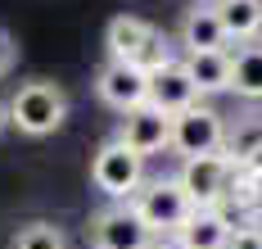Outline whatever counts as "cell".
Here are the masks:
<instances>
[{"instance_id":"cell-5","label":"cell","mask_w":262,"mask_h":249,"mask_svg":"<svg viewBox=\"0 0 262 249\" xmlns=\"http://www.w3.org/2000/svg\"><path fill=\"white\" fill-rule=\"evenodd\" d=\"M231 172L235 168L226 163L222 154H199V159H185L181 163L177 186L185 191L190 209H222V199L231 191Z\"/></svg>"},{"instance_id":"cell-1","label":"cell","mask_w":262,"mask_h":249,"mask_svg":"<svg viewBox=\"0 0 262 249\" xmlns=\"http://www.w3.org/2000/svg\"><path fill=\"white\" fill-rule=\"evenodd\" d=\"M5 113H9V127H18L23 136L41 140L59 132L63 127V118H68V95H63V86L50 82V77H32L23 82L9 100H5Z\"/></svg>"},{"instance_id":"cell-10","label":"cell","mask_w":262,"mask_h":249,"mask_svg":"<svg viewBox=\"0 0 262 249\" xmlns=\"http://www.w3.org/2000/svg\"><path fill=\"white\" fill-rule=\"evenodd\" d=\"M181 46H185V55H199V50H231V41H226L222 18H217L212 5L185 9V18H181Z\"/></svg>"},{"instance_id":"cell-13","label":"cell","mask_w":262,"mask_h":249,"mask_svg":"<svg viewBox=\"0 0 262 249\" xmlns=\"http://www.w3.org/2000/svg\"><path fill=\"white\" fill-rule=\"evenodd\" d=\"M231 226H235V222L226 218L222 209H194L177 236H181L190 249H226V240H231Z\"/></svg>"},{"instance_id":"cell-14","label":"cell","mask_w":262,"mask_h":249,"mask_svg":"<svg viewBox=\"0 0 262 249\" xmlns=\"http://www.w3.org/2000/svg\"><path fill=\"white\" fill-rule=\"evenodd\" d=\"M226 41H253L262 32V0H217L212 5Z\"/></svg>"},{"instance_id":"cell-18","label":"cell","mask_w":262,"mask_h":249,"mask_svg":"<svg viewBox=\"0 0 262 249\" xmlns=\"http://www.w3.org/2000/svg\"><path fill=\"white\" fill-rule=\"evenodd\" d=\"M226 249H262V226H253V222L231 226V240H226Z\"/></svg>"},{"instance_id":"cell-21","label":"cell","mask_w":262,"mask_h":249,"mask_svg":"<svg viewBox=\"0 0 262 249\" xmlns=\"http://www.w3.org/2000/svg\"><path fill=\"white\" fill-rule=\"evenodd\" d=\"M149 249H190V245H185L181 236H154V245H149Z\"/></svg>"},{"instance_id":"cell-16","label":"cell","mask_w":262,"mask_h":249,"mask_svg":"<svg viewBox=\"0 0 262 249\" xmlns=\"http://www.w3.org/2000/svg\"><path fill=\"white\" fill-rule=\"evenodd\" d=\"M262 150V113H249V118H239L235 127H226V140H222V159L231 168H239L249 154H258Z\"/></svg>"},{"instance_id":"cell-7","label":"cell","mask_w":262,"mask_h":249,"mask_svg":"<svg viewBox=\"0 0 262 249\" xmlns=\"http://www.w3.org/2000/svg\"><path fill=\"white\" fill-rule=\"evenodd\" d=\"M95 95L104 100L108 109L131 113L140 105H149V73H140L136 64H113L108 59L104 68L95 73Z\"/></svg>"},{"instance_id":"cell-22","label":"cell","mask_w":262,"mask_h":249,"mask_svg":"<svg viewBox=\"0 0 262 249\" xmlns=\"http://www.w3.org/2000/svg\"><path fill=\"white\" fill-rule=\"evenodd\" d=\"M9 127V113H5V100H0V132Z\"/></svg>"},{"instance_id":"cell-3","label":"cell","mask_w":262,"mask_h":249,"mask_svg":"<svg viewBox=\"0 0 262 249\" xmlns=\"http://www.w3.org/2000/svg\"><path fill=\"white\" fill-rule=\"evenodd\" d=\"M91 181H95V191L108 195L113 204H127L131 195L140 191V181H145V159L113 136V140H104V145L95 150V159H91Z\"/></svg>"},{"instance_id":"cell-2","label":"cell","mask_w":262,"mask_h":249,"mask_svg":"<svg viewBox=\"0 0 262 249\" xmlns=\"http://www.w3.org/2000/svg\"><path fill=\"white\" fill-rule=\"evenodd\" d=\"M131 209L140 213V222L154 231V236H177L185 226V218L194 213L185 191L177 186V177H154V181H140V191L127 199Z\"/></svg>"},{"instance_id":"cell-12","label":"cell","mask_w":262,"mask_h":249,"mask_svg":"<svg viewBox=\"0 0 262 249\" xmlns=\"http://www.w3.org/2000/svg\"><path fill=\"white\" fill-rule=\"evenodd\" d=\"M185 73L199 95H217V91H231V50H199V55H185Z\"/></svg>"},{"instance_id":"cell-20","label":"cell","mask_w":262,"mask_h":249,"mask_svg":"<svg viewBox=\"0 0 262 249\" xmlns=\"http://www.w3.org/2000/svg\"><path fill=\"white\" fill-rule=\"evenodd\" d=\"M239 172H244L249 186H262V150H258V154H249V159L239 163Z\"/></svg>"},{"instance_id":"cell-9","label":"cell","mask_w":262,"mask_h":249,"mask_svg":"<svg viewBox=\"0 0 262 249\" xmlns=\"http://www.w3.org/2000/svg\"><path fill=\"white\" fill-rule=\"evenodd\" d=\"M149 105L163 109L167 118L190 109V105H199V91H194V82H190V73H185L181 59H172V64H163V68L149 73Z\"/></svg>"},{"instance_id":"cell-19","label":"cell","mask_w":262,"mask_h":249,"mask_svg":"<svg viewBox=\"0 0 262 249\" xmlns=\"http://www.w3.org/2000/svg\"><path fill=\"white\" fill-rule=\"evenodd\" d=\"M14 59H18V46H14V36H9V32L0 28V77L14 68Z\"/></svg>"},{"instance_id":"cell-4","label":"cell","mask_w":262,"mask_h":249,"mask_svg":"<svg viewBox=\"0 0 262 249\" xmlns=\"http://www.w3.org/2000/svg\"><path fill=\"white\" fill-rule=\"evenodd\" d=\"M226 140V118L208 105H190V109L172 113V132H167V150H177L181 159H199V154H222Z\"/></svg>"},{"instance_id":"cell-15","label":"cell","mask_w":262,"mask_h":249,"mask_svg":"<svg viewBox=\"0 0 262 249\" xmlns=\"http://www.w3.org/2000/svg\"><path fill=\"white\" fill-rule=\"evenodd\" d=\"M231 91L244 100H262V46L249 41L231 55Z\"/></svg>"},{"instance_id":"cell-6","label":"cell","mask_w":262,"mask_h":249,"mask_svg":"<svg viewBox=\"0 0 262 249\" xmlns=\"http://www.w3.org/2000/svg\"><path fill=\"white\" fill-rule=\"evenodd\" d=\"M154 231L140 222L131 204H108L91 218V249H149Z\"/></svg>"},{"instance_id":"cell-23","label":"cell","mask_w":262,"mask_h":249,"mask_svg":"<svg viewBox=\"0 0 262 249\" xmlns=\"http://www.w3.org/2000/svg\"><path fill=\"white\" fill-rule=\"evenodd\" d=\"M194 5H217V0H194Z\"/></svg>"},{"instance_id":"cell-8","label":"cell","mask_w":262,"mask_h":249,"mask_svg":"<svg viewBox=\"0 0 262 249\" xmlns=\"http://www.w3.org/2000/svg\"><path fill=\"white\" fill-rule=\"evenodd\" d=\"M167 132H172V118L154 105H140V109L122 113V122H118V140L136 150L140 159H149L158 150H167Z\"/></svg>"},{"instance_id":"cell-17","label":"cell","mask_w":262,"mask_h":249,"mask_svg":"<svg viewBox=\"0 0 262 249\" xmlns=\"http://www.w3.org/2000/svg\"><path fill=\"white\" fill-rule=\"evenodd\" d=\"M9 249H68V236H63V226H54V222H23V226L14 231Z\"/></svg>"},{"instance_id":"cell-11","label":"cell","mask_w":262,"mask_h":249,"mask_svg":"<svg viewBox=\"0 0 262 249\" xmlns=\"http://www.w3.org/2000/svg\"><path fill=\"white\" fill-rule=\"evenodd\" d=\"M149 36H154V28H149L145 18H136V14H118V18L108 23V32H104L108 59H113V64H136V59L145 55Z\"/></svg>"}]
</instances>
